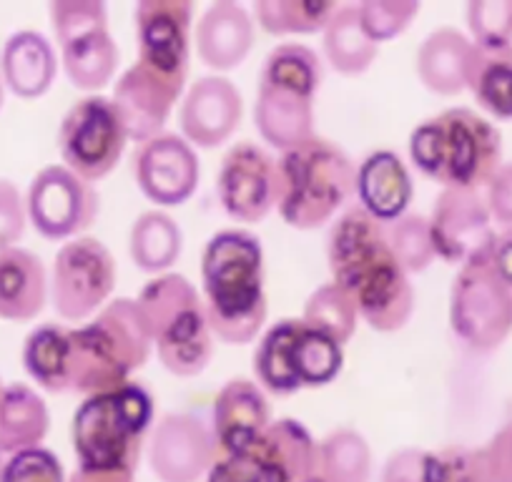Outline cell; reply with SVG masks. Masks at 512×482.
Returning <instances> with one entry per match:
<instances>
[{
    "instance_id": "cell-1",
    "label": "cell",
    "mask_w": 512,
    "mask_h": 482,
    "mask_svg": "<svg viewBox=\"0 0 512 482\" xmlns=\"http://www.w3.org/2000/svg\"><path fill=\"white\" fill-rule=\"evenodd\" d=\"M332 282L354 299L359 319L384 334L400 332L415 314L410 274L392 252L387 224L359 204L342 211L327 236Z\"/></svg>"
},
{
    "instance_id": "cell-2",
    "label": "cell",
    "mask_w": 512,
    "mask_h": 482,
    "mask_svg": "<svg viewBox=\"0 0 512 482\" xmlns=\"http://www.w3.org/2000/svg\"><path fill=\"white\" fill-rule=\"evenodd\" d=\"M201 292L214 339L254 342L269 314L262 241L244 229L216 231L201 254Z\"/></svg>"
},
{
    "instance_id": "cell-3",
    "label": "cell",
    "mask_w": 512,
    "mask_h": 482,
    "mask_svg": "<svg viewBox=\"0 0 512 482\" xmlns=\"http://www.w3.org/2000/svg\"><path fill=\"white\" fill-rule=\"evenodd\" d=\"M151 342L136 299H111L83 327L68 332V395L93 397L118 390L149 362Z\"/></svg>"
},
{
    "instance_id": "cell-4",
    "label": "cell",
    "mask_w": 512,
    "mask_h": 482,
    "mask_svg": "<svg viewBox=\"0 0 512 482\" xmlns=\"http://www.w3.org/2000/svg\"><path fill=\"white\" fill-rule=\"evenodd\" d=\"M410 159L442 189L485 191L502 166V134L472 108H447L412 131Z\"/></svg>"
},
{
    "instance_id": "cell-5",
    "label": "cell",
    "mask_w": 512,
    "mask_h": 482,
    "mask_svg": "<svg viewBox=\"0 0 512 482\" xmlns=\"http://www.w3.org/2000/svg\"><path fill=\"white\" fill-rule=\"evenodd\" d=\"M277 211L292 229L314 231L339 219L354 196L357 166L334 141L314 136L277 159Z\"/></svg>"
},
{
    "instance_id": "cell-6",
    "label": "cell",
    "mask_w": 512,
    "mask_h": 482,
    "mask_svg": "<svg viewBox=\"0 0 512 482\" xmlns=\"http://www.w3.org/2000/svg\"><path fill=\"white\" fill-rule=\"evenodd\" d=\"M324 81L322 58L302 43H282L264 58L254 101V126L277 151L314 139V98Z\"/></svg>"
},
{
    "instance_id": "cell-7",
    "label": "cell",
    "mask_w": 512,
    "mask_h": 482,
    "mask_svg": "<svg viewBox=\"0 0 512 482\" xmlns=\"http://www.w3.org/2000/svg\"><path fill=\"white\" fill-rule=\"evenodd\" d=\"M151 425L154 397L139 382H126L118 390L86 397L71 425L78 467L136 470Z\"/></svg>"
},
{
    "instance_id": "cell-8",
    "label": "cell",
    "mask_w": 512,
    "mask_h": 482,
    "mask_svg": "<svg viewBox=\"0 0 512 482\" xmlns=\"http://www.w3.org/2000/svg\"><path fill=\"white\" fill-rule=\"evenodd\" d=\"M51 28L61 48L68 81L78 91H96L113 81L121 51L108 31V8L101 0H53Z\"/></svg>"
},
{
    "instance_id": "cell-9",
    "label": "cell",
    "mask_w": 512,
    "mask_h": 482,
    "mask_svg": "<svg viewBox=\"0 0 512 482\" xmlns=\"http://www.w3.org/2000/svg\"><path fill=\"white\" fill-rule=\"evenodd\" d=\"M450 329L465 349L490 354L512 334V289L487 259L457 269L450 287Z\"/></svg>"
},
{
    "instance_id": "cell-10",
    "label": "cell",
    "mask_w": 512,
    "mask_h": 482,
    "mask_svg": "<svg viewBox=\"0 0 512 482\" xmlns=\"http://www.w3.org/2000/svg\"><path fill=\"white\" fill-rule=\"evenodd\" d=\"M128 134L113 98L93 93L66 111L58 129V151L63 166L88 184L111 174L123 159Z\"/></svg>"
},
{
    "instance_id": "cell-11",
    "label": "cell",
    "mask_w": 512,
    "mask_h": 482,
    "mask_svg": "<svg viewBox=\"0 0 512 482\" xmlns=\"http://www.w3.org/2000/svg\"><path fill=\"white\" fill-rule=\"evenodd\" d=\"M116 259L103 241L78 236L58 249L51 269V304L63 322L96 317L116 289Z\"/></svg>"
},
{
    "instance_id": "cell-12",
    "label": "cell",
    "mask_w": 512,
    "mask_h": 482,
    "mask_svg": "<svg viewBox=\"0 0 512 482\" xmlns=\"http://www.w3.org/2000/svg\"><path fill=\"white\" fill-rule=\"evenodd\" d=\"M28 221L51 241L78 239L98 219L101 196L68 166L53 164L33 176L26 194Z\"/></svg>"
},
{
    "instance_id": "cell-13",
    "label": "cell",
    "mask_w": 512,
    "mask_h": 482,
    "mask_svg": "<svg viewBox=\"0 0 512 482\" xmlns=\"http://www.w3.org/2000/svg\"><path fill=\"white\" fill-rule=\"evenodd\" d=\"M427 221L437 257L455 267L487 259L497 236L482 191L442 189Z\"/></svg>"
},
{
    "instance_id": "cell-14",
    "label": "cell",
    "mask_w": 512,
    "mask_h": 482,
    "mask_svg": "<svg viewBox=\"0 0 512 482\" xmlns=\"http://www.w3.org/2000/svg\"><path fill=\"white\" fill-rule=\"evenodd\" d=\"M277 159L254 141L234 144L216 174V196L231 219L259 224L277 209Z\"/></svg>"
},
{
    "instance_id": "cell-15",
    "label": "cell",
    "mask_w": 512,
    "mask_h": 482,
    "mask_svg": "<svg viewBox=\"0 0 512 482\" xmlns=\"http://www.w3.org/2000/svg\"><path fill=\"white\" fill-rule=\"evenodd\" d=\"M219 452L211 422L191 412H166L149 437V465L161 482H199Z\"/></svg>"
},
{
    "instance_id": "cell-16",
    "label": "cell",
    "mask_w": 512,
    "mask_h": 482,
    "mask_svg": "<svg viewBox=\"0 0 512 482\" xmlns=\"http://www.w3.org/2000/svg\"><path fill=\"white\" fill-rule=\"evenodd\" d=\"M141 194L159 206H181L196 194L201 164L196 149L179 134H159L139 144L131 159Z\"/></svg>"
},
{
    "instance_id": "cell-17",
    "label": "cell",
    "mask_w": 512,
    "mask_h": 482,
    "mask_svg": "<svg viewBox=\"0 0 512 482\" xmlns=\"http://www.w3.org/2000/svg\"><path fill=\"white\" fill-rule=\"evenodd\" d=\"M139 63L189 78L194 6L189 0H141L134 8Z\"/></svg>"
},
{
    "instance_id": "cell-18",
    "label": "cell",
    "mask_w": 512,
    "mask_h": 482,
    "mask_svg": "<svg viewBox=\"0 0 512 482\" xmlns=\"http://www.w3.org/2000/svg\"><path fill=\"white\" fill-rule=\"evenodd\" d=\"M186 81L189 78L166 76L139 61L121 73L113 88V103L123 118L128 141L144 144L164 134L176 101L186 93Z\"/></svg>"
},
{
    "instance_id": "cell-19",
    "label": "cell",
    "mask_w": 512,
    "mask_h": 482,
    "mask_svg": "<svg viewBox=\"0 0 512 482\" xmlns=\"http://www.w3.org/2000/svg\"><path fill=\"white\" fill-rule=\"evenodd\" d=\"M244 116L241 91L224 76H201L186 88L181 101V136L196 149L226 144Z\"/></svg>"
},
{
    "instance_id": "cell-20",
    "label": "cell",
    "mask_w": 512,
    "mask_h": 482,
    "mask_svg": "<svg viewBox=\"0 0 512 482\" xmlns=\"http://www.w3.org/2000/svg\"><path fill=\"white\" fill-rule=\"evenodd\" d=\"M269 425H272V407L267 392L256 382L236 377L221 387L211 410V430L224 455L249 450Z\"/></svg>"
},
{
    "instance_id": "cell-21",
    "label": "cell",
    "mask_w": 512,
    "mask_h": 482,
    "mask_svg": "<svg viewBox=\"0 0 512 482\" xmlns=\"http://www.w3.org/2000/svg\"><path fill=\"white\" fill-rule=\"evenodd\" d=\"M254 48V18L241 3L216 0L196 23V53L211 71H234Z\"/></svg>"
},
{
    "instance_id": "cell-22",
    "label": "cell",
    "mask_w": 512,
    "mask_h": 482,
    "mask_svg": "<svg viewBox=\"0 0 512 482\" xmlns=\"http://www.w3.org/2000/svg\"><path fill=\"white\" fill-rule=\"evenodd\" d=\"M359 206L382 224H392L407 214L415 196V184L407 171L405 161L395 151H372L357 166V184H354Z\"/></svg>"
},
{
    "instance_id": "cell-23",
    "label": "cell",
    "mask_w": 512,
    "mask_h": 482,
    "mask_svg": "<svg viewBox=\"0 0 512 482\" xmlns=\"http://www.w3.org/2000/svg\"><path fill=\"white\" fill-rule=\"evenodd\" d=\"M51 302L46 264L28 249L11 247L0 252V319L33 322Z\"/></svg>"
},
{
    "instance_id": "cell-24",
    "label": "cell",
    "mask_w": 512,
    "mask_h": 482,
    "mask_svg": "<svg viewBox=\"0 0 512 482\" xmlns=\"http://www.w3.org/2000/svg\"><path fill=\"white\" fill-rule=\"evenodd\" d=\"M58 76V56L53 43L38 31H18L0 51V81L23 101H33L51 91Z\"/></svg>"
},
{
    "instance_id": "cell-25",
    "label": "cell",
    "mask_w": 512,
    "mask_h": 482,
    "mask_svg": "<svg viewBox=\"0 0 512 482\" xmlns=\"http://www.w3.org/2000/svg\"><path fill=\"white\" fill-rule=\"evenodd\" d=\"M214 342L204 302L171 319L154 337L159 362L176 377H199L214 357Z\"/></svg>"
},
{
    "instance_id": "cell-26",
    "label": "cell",
    "mask_w": 512,
    "mask_h": 482,
    "mask_svg": "<svg viewBox=\"0 0 512 482\" xmlns=\"http://www.w3.org/2000/svg\"><path fill=\"white\" fill-rule=\"evenodd\" d=\"M475 43L457 28H437L422 41L415 71L422 86L437 96H457L467 88Z\"/></svg>"
},
{
    "instance_id": "cell-27",
    "label": "cell",
    "mask_w": 512,
    "mask_h": 482,
    "mask_svg": "<svg viewBox=\"0 0 512 482\" xmlns=\"http://www.w3.org/2000/svg\"><path fill=\"white\" fill-rule=\"evenodd\" d=\"M51 427V412L46 400L33 387L13 382L0 397V452H16L41 447Z\"/></svg>"
},
{
    "instance_id": "cell-28",
    "label": "cell",
    "mask_w": 512,
    "mask_h": 482,
    "mask_svg": "<svg viewBox=\"0 0 512 482\" xmlns=\"http://www.w3.org/2000/svg\"><path fill=\"white\" fill-rule=\"evenodd\" d=\"M302 329V319H282L259 339L254 352V375L262 390L272 395H294L302 390L297 375V342Z\"/></svg>"
},
{
    "instance_id": "cell-29",
    "label": "cell",
    "mask_w": 512,
    "mask_h": 482,
    "mask_svg": "<svg viewBox=\"0 0 512 482\" xmlns=\"http://www.w3.org/2000/svg\"><path fill=\"white\" fill-rule=\"evenodd\" d=\"M181 252H184V231L166 211H144L131 224L128 254L141 272L164 274L179 262Z\"/></svg>"
},
{
    "instance_id": "cell-30",
    "label": "cell",
    "mask_w": 512,
    "mask_h": 482,
    "mask_svg": "<svg viewBox=\"0 0 512 482\" xmlns=\"http://www.w3.org/2000/svg\"><path fill=\"white\" fill-rule=\"evenodd\" d=\"M322 33L327 63L342 76H362L377 61L379 46L364 33L357 6H337Z\"/></svg>"
},
{
    "instance_id": "cell-31",
    "label": "cell",
    "mask_w": 512,
    "mask_h": 482,
    "mask_svg": "<svg viewBox=\"0 0 512 482\" xmlns=\"http://www.w3.org/2000/svg\"><path fill=\"white\" fill-rule=\"evenodd\" d=\"M467 88L487 116L512 121V46H475Z\"/></svg>"
},
{
    "instance_id": "cell-32",
    "label": "cell",
    "mask_w": 512,
    "mask_h": 482,
    "mask_svg": "<svg viewBox=\"0 0 512 482\" xmlns=\"http://www.w3.org/2000/svg\"><path fill=\"white\" fill-rule=\"evenodd\" d=\"M68 332L66 324L48 322L33 329L23 342V367L41 390L68 395Z\"/></svg>"
},
{
    "instance_id": "cell-33",
    "label": "cell",
    "mask_w": 512,
    "mask_h": 482,
    "mask_svg": "<svg viewBox=\"0 0 512 482\" xmlns=\"http://www.w3.org/2000/svg\"><path fill=\"white\" fill-rule=\"evenodd\" d=\"M259 447L282 467L289 482H304L317 475L319 442L299 420H272V425L259 437Z\"/></svg>"
},
{
    "instance_id": "cell-34",
    "label": "cell",
    "mask_w": 512,
    "mask_h": 482,
    "mask_svg": "<svg viewBox=\"0 0 512 482\" xmlns=\"http://www.w3.org/2000/svg\"><path fill=\"white\" fill-rule=\"evenodd\" d=\"M337 3L329 0H256L254 18L269 36H309L327 28Z\"/></svg>"
},
{
    "instance_id": "cell-35",
    "label": "cell",
    "mask_w": 512,
    "mask_h": 482,
    "mask_svg": "<svg viewBox=\"0 0 512 482\" xmlns=\"http://www.w3.org/2000/svg\"><path fill=\"white\" fill-rule=\"evenodd\" d=\"M317 475L324 482H369L372 452L357 430H334L319 442Z\"/></svg>"
},
{
    "instance_id": "cell-36",
    "label": "cell",
    "mask_w": 512,
    "mask_h": 482,
    "mask_svg": "<svg viewBox=\"0 0 512 482\" xmlns=\"http://www.w3.org/2000/svg\"><path fill=\"white\" fill-rule=\"evenodd\" d=\"M302 322L314 332L324 334V337L334 339L344 347L352 339V334L357 332L359 309L342 287L329 282L309 294L307 304H304Z\"/></svg>"
},
{
    "instance_id": "cell-37",
    "label": "cell",
    "mask_w": 512,
    "mask_h": 482,
    "mask_svg": "<svg viewBox=\"0 0 512 482\" xmlns=\"http://www.w3.org/2000/svg\"><path fill=\"white\" fill-rule=\"evenodd\" d=\"M344 347L304 324L297 342V375L304 387H327L342 375Z\"/></svg>"
},
{
    "instance_id": "cell-38",
    "label": "cell",
    "mask_w": 512,
    "mask_h": 482,
    "mask_svg": "<svg viewBox=\"0 0 512 482\" xmlns=\"http://www.w3.org/2000/svg\"><path fill=\"white\" fill-rule=\"evenodd\" d=\"M392 252L407 274H422L432 267L437 259L435 244H432L430 221L422 214H405L397 221L387 224Z\"/></svg>"
},
{
    "instance_id": "cell-39",
    "label": "cell",
    "mask_w": 512,
    "mask_h": 482,
    "mask_svg": "<svg viewBox=\"0 0 512 482\" xmlns=\"http://www.w3.org/2000/svg\"><path fill=\"white\" fill-rule=\"evenodd\" d=\"M425 482H495L485 450L445 447L427 452Z\"/></svg>"
},
{
    "instance_id": "cell-40",
    "label": "cell",
    "mask_w": 512,
    "mask_h": 482,
    "mask_svg": "<svg viewBox=\"0 0 512 482\" xmlns=\"http://www.w3.org/2000/svg\"><path fill=\"white\" fill-rule=\"evenodd\" d=\"M206 482H289V477L256 440L249 450L219 457Z\"/></svg>"
},
{
    "instance_id": "cell-41",
    "label": "cell",
    "mask_w": 512,
    "mask_h": 482,
    "mask_svg": "<svg viewBox=\"0 0 512 482\" xmlns=\"http://www.w3.org/2000/svg\"><path fill=\"white\" fill-rule=\"evenodd\" d=\"M357 8L364 33L377 46L402 36L422 11L420 0H364Z\"/></svg>"
},
{
    "instance_id": "cell-42",
    "label": "cell",
    "mask_w": 512,
    "mask_h": 482,
    "mask_svg": "<svg viewBox=\"0 0 512 482\" xmlns=\"http://www.w3.org/2000/svg\"><path fill=\"white\" fill-rule=\"evenodd\" d=\"M465 16L475 46H512V0H470Z\"/></svg>"
},
{
    "instance_id": "cell-43",
    "label": "cell",
    "mask_w": 512,
    "mask_h": 482,
    "mask_svg": "<svg viewBox=\"0 0 512 482\" xmlns=\"http://www.w3.org/2000/svg\"><path fill=\"white\" fill-rule=\"evenodd\" d=\"M0 482H66L63 465L46 447H31L11 455L3 465Z\"/></svg>"
},
{
    "instance_id": "cell-44",
    "label": "cell",
    "mask_w": 512,
    "mask_h": 482,
    "mask_svg": "<svg viewBox=\"0 0 512 482\" xmlns=\"http://www.w3.org/2000/svg\"><path fill=\"white\" fill-rule=\"evenodd\" d=\"M26 199L13 181L0 179V252L16 247L26 234Z\"/></svg>"
},
{
    "instance_id": "cell-45",
    "label": "cell",
    "mask_w": 512,
    "mask_h": 482,
    "mask_svg": "<svg viewBox=\"0 0 512 482\" xmlns=\"http://www.w3.org/2000/svg\"><path fill=\"white\" fill-rule=\"evenodd\" d=\"M482 194H485L492 221L502 229H512V164H502Z\"/></svg>"
},
{
    "instance_id": "cell-46",
    "label": "cell",
    "mask_w": 512,
    "mask_h": 482,
    "mask_svg": "<svg viewBox=\"0 0 512 482\" xmlns=\"http://www.w3.org/2000/svg\"><path fill=\"white\" fill-rule=\"evenodd\" d=\"M425 460L427 452L417 447L397 450L384 465L382 482H425Z\"/></svg>"
},
{
    "instance_id": "cell-47",
    "label": "cell",
    "mask_w": 512,
    "mask_h": 482,
    "mask_svg": "<svg viewBox=\"0 0 512 482\" xmlns=\"http://www.w3.org/2000/svg\"><path fill=\"white\" fill-rule=\"evenodd\" d=\"M497 482H512V422H507L485 447Z\"/></svg>"
},
{
    "instance_id": "cell-48",
    "label": "cell",
    "mask_w": 512,
    "mask_h": 482,
    "mask_svg": "<svg viewBox=\"0 0 512 482\" xmlns=\"http://www.w3.org/2000/svg\"><path fill=\"white\" fill-rule=\"evenodd\" d=\"M487 262L495 269L497 277L512 289V229L497 231L490 254H487Z\"/></svg>"
},
{
    "instance_id": "cell-49",
    "label": "cell",
    "mask_w": 512,
    "mask_h": 482,
    "mask_svg": "<svg viewBox=\"0 0 512 482\" xmlns=\"http://www.w3.org/2000/svg\"><path fill=\"white\" fill-rule=\"evenodd\" d=\"M136 470H88L78 467L68 482H136Z\"/></svg>"
},
{
    "instance_id": "cell-50",
    "label": "cell",
    "mask_w": 512,
    "mask_h": 482,
    "mask_svg": "<svg viewBox=\"0 0 512 482\" xmlns=\"http://www.w3.org/2000/svg\"><path fill=\"white\" fill-rule=\"evenodd\" d=\"M3 103H6V91H3V81H0V111H3Z\"/></svg>"
},
{
    "instance_id": "cell-51",
    "label": "cell",
    "mask_w": 512,
    "mask_h": 482,
    "mask_svg": "<svg viewBox=\"0 0 512 482\" xmlns=\"http://www.w3.org/2000/svg\"><path fill=\"white\" fill-rule=\"evenodd\" d=\"M304 482H324V480L319 475H314V477H309V480H304Z\"/></svg>"
},
{
    "instance_id": "cell-52",
    "label": "cell",
    "mask_w": 512,
    "mask_h": 482,
    "mask_svg": "<svg viewBox=\"0 0 512 482\" xmlns=\"http://www.w3.org/2000/svg\"><path fill=\"white\" fill-rule=\"evenodd\" d=\"M3 465H6V462H3V452H0V475H3Z\"/></svg>"
},
{
    "instance_id": "cell-53",
    "label": "cell",
    "mask_w": 512,
    "mask_h": 482,
    "mask_svg": "<svg viewBox=\"0 0 512 482\" xmlns=\"http://www.w3.org/2000/svg\"><path fill=\"white\" fill-rule=\"evenodd\" d=\"M3 390H6V387H3V382H0V397H3Z\"/></svg>"
}]
</instances>
